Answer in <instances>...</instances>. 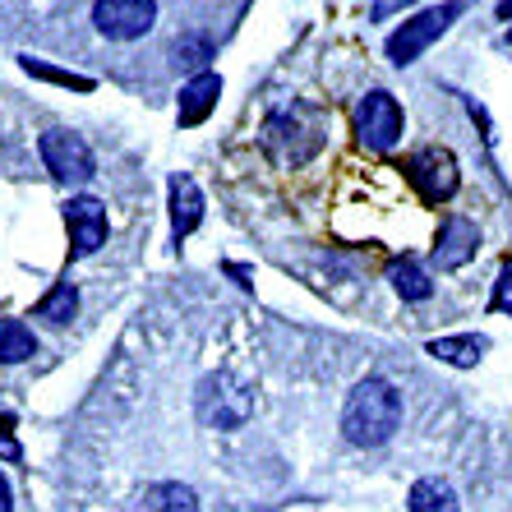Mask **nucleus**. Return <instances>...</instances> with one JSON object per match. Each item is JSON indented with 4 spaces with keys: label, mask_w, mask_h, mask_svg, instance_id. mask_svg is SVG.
I'll return each instance as SVG.
<instances>
[{
    "label": "nucleus",
    "mask_w": 512,
    "mask_h": 512,
    "mask_svg": "<svg viewBox=\"0 0 512 512\" xmlns=\"http://www.w3.org/2000/svg\"><path fill=\"white\" fill-rule=\"evenodd\" d=\"M402 425V393L383 379H360L342 406V434L356 448H379Z\"/></svg>",
    "instance_id": "obj_1"
},
{
    "label": "nucleus",
    "mask_w": 512,
    "mask_h": 512,
    "mask_svg": "<svg viewBox=\"0 0 512 512\" xmlns=\"http://www.w3.org/2000/svg\"><path fill=\"white\" fill-rule=\"evenodd\" d=\"M457 14H462V0H443L434 10H420L416 19H406V24L388 37V60H393V65H411L429 42H439V37L453 28Z\"/></svg>",
    "instance_id": "obj_2"
},
{
    "label": "nucleus",
    "mask_w": 512,
    "mask_h": 512,
    "mask_svg": "<svg viewBox=\"0 0 512 512\" xmlns=\"http://www.w3.org/2000/svg\"><path fill=\"white\" fill-rule=\"evenodd\" d=\"M199 416L203 425L217 429H240L254 416V393L245 383H236L231 374H217V379L199 383Z\"/></svg>",
    "instance_id": "obj_3"
},
{
    "label": "nucleus",
    "mask_w": 512,
    "mask_h": 512,
    "mask_svg": "<svg viewBox=\"0 0 512 512\" xmlns=\"http://www.w3.org/2000/svg\"><path fill=\"white\" fill-rule=\"evenodd\" d=\"M93 24L111 42H134L157 24V0H97Z\"/></svg>",
    "instance_id": "obj_4"
},
{
    "label": "nucleus",
    "mask_w": 512,
    "mask_h": 512,
    "mask_svg": "<svg viewBox=\"0 0 512 512\" xmlns=\"http://www.w3.org/2000/svg\"><path fill=\"white\" fill-rule=\"evenodd\" d=\"M402 125H406L402 107H397V97H388V93H370L356 111V134L374 153H388V148L402 139Z\"/></svg>",
    "instance_id": "obj_5"
},
{
    "label": "nucleus",
    "mask_w": 512,
    "mask_h": 512,
    "mask_svg": "<svg viewBox=\"0 0 512 512\" xmlns=\"http://www.w3.org/2000/svg\"><path fill=\"white\" fill-rule=\"evenodd\" d=\"M42 162H47V171L56 180H65V185H84L88 176H93V153H88V143L79 139V134L70 130H51L42 134Z\"/></svg>",
    "instance_id": "obj_6"
},
{
    "label": "nucleus",
    "mask_w": 512,
    "mask_h": 512,
    "mask_svg": "<svg viewBox=\"0 0 512 512\" xmlns=\"http://www.w3.org/2000/svg\"><path fill=\"white\" fill-rule=\"evenodd\" d=\"M65 227H70V254L74 259H88L93 250L107 245V203L93 199V194L70 199L65 203Z\"/></svg>",
    "instance_id": "obj_7"
},
{
    "label": "nucleus",
    "mask_w": 512,
    "mask_h": 512,
    "mask_svg": "<svg viewBox=\"0 0 512 512\" xmlns=\"http://www.w3.org/2000/svg\"><path fill=\"white\" fill-rule=\"evenodd\" d=\"M406 176H411V185H416L429 203L453 199V190H457V162L448 148H420V153L406 162Z\"/></svg>",
    "instance_id": "obj_8"
},
{
    "label": "nucleus",
    "mask_w": 512,
    "mask_h": 512,
    "mask_svg": "<svg viewBox=\"0 0 512 512\" xmlns=\"http://www.w3.org/2000/svg\"><path fill=\"white\" fill-rule=\"evenodd\" d=\"M480 250V231L476 222H466V217H443L439 227V245H434V263H439L443 273H453L462 263H471Z\"/></svg>",
    "instance_id": "obj_9"
},
{
    "label": "nucleus",
    "mask_w": 512,
    "mask_h": 512,
    "mask_svg": "<svg viewBox=\"0 0 512 512\" xmlns=\"http://www.w3.org/2000/svg\"><path fill=\"white\" fill-rule=\"evenodd\" d=\"M222 97V79L217 74H194L190 84L180 88V125H203L208 111L217 107Z\"/></svg>",
    "instance_id": "obj_10"
},
{
    "label": "nucleus",
    "mask_w": 512,
    "mask_h": 512,
    "mask_svg": "<svg viewBox=\"0 0 512 512\" xmlns=\"http://www.w3.org/2000/svg\"><path fill=\"white\" fill-rule=\"evenodd\" d=\"M203 222V194L190 176H171V231L180 236H190L194 227Z\"/></svg>",
    "instance_id": "obj_11"
},
{
    "label": "nucleus",
    "mask_w": 512,
    "mask_h": 512,
    "mask_svg": "<svg viewBox=\"0 0 512 512\" xmlns=\"http://www.w3.org/2000/svg\"><path fill=\"white\" fill-rule=\"evenodd\" d=\"M425 351L434 360H443V365H457V370H476L480 356L489 351L485 337L476 333H462V337H434V342H425Z\"/></svg>",
    "instance_id": "obj_12"
},
{
    "label": "nucleus",
    "mask_w": 512,
    "mask_h": 512,
    "mask_svg": "<svg viewBox=\"0 0 512 512\" xmlns=\"http://www.w3.org/2000/svg\"><path fill=\"white\" fill-rule=\"evenodd\" d=\"M457 508H462V503H457V489L439 476L416 480L411 494H406V512H457Z\"/></svg>",
    "instance_id": "obj_13"
},
{
    "label": "nucleus",
    "mask_w": 512,
    "mask_h": 512,
    "mask_svg": "<svg viewBox=\"0 0 512 512\" xmlns=\"http://www.w3.org/2000/svg\"><path fill=\"white\" fill-rule=\"evenodd\" d=\"M139 512H199V499H194L190 485H180V480H162V485L143 489Z\"/></svg>",
    "instance_id": "obj_14"
},
{
    "label": "nucleus",
    "mask_w": 512,
    "mask_h": 512,
    "mask_svg": "<svg viewBox=\"0 0 512 512\" xmlns=\"http://www.w3.org/2000/svg\"><path fill=\"white\" fill-rule=\"evenodd\" d=\"M28 356H37V337L19 319H5L0 323V365H19Z\"/></svg>",
    "instance_id": "obj_15"
},
{
    "label": "nucleus",
    "mask_w": 512,
    "mask_h": 512,
    "mask_svg": "<svg viewBox=\"0 0 512 512\" xmlns=\"http://www.w3.org/2000/svg\"><path fill=\"white\" fill-rule=\"evenodd\" d=\"M393 286H397V296H402V300H429V296H434L429 273L420 268V263H411V259L393 263Z\"/></svg>",
    "instance_id": "obj_16"
},
{
    "label": "nucleus",
    "mask_w": 512,
    "mask_h": 512,
    "mask_svg": "<svg viewBox=\"0 0 512 512\" xmlns=\"http://www.w3.org/2000/svg\"><path fill=\"white\" fill-rule=\"evenodd\" d=\"M74 310H79V291L70 282H60L56 291H47L37 300V319H51V323H70Z\"/></svg>",
    "instance_id": "obj_17"
},
{
    "label": "nucleus",
    "mask_w": 512,
    "mask_h": 512,
    "mask_svg": "<svg viewBox=\"0 0 512 512\" xmlns=\"http://www.w3.org/2000/svg\"><path fill=\"white\" fill-rule=\"evenodd\" d=\"M24 70L37 74V79H51V84H65V88H79V93H88L93 88V79H84V74H65V70H51V65H42V60L24 56Z\"/></svg>",
    "instance_id": "obj_18"
},
{
    "label": "nucleus",
    "mask_w": 512,
    "mask_h": 512,
    "mask_svg": "<svg viewBox=\"0 0 512 512\" xmlns=\"http://www.w3.org/2000/svg\"><path fill=\"white\" fill-rule=\"evenodd\" d=\"M489 310L512 314V268H503L499 282H494V300H489Z\"/></svg>",
    "instance_id": "obj_19"
},
{
    "label": "nucleus",
    "mask_w": 512,
    "mask_h": 512,
    "mask_svg": "<svg viewBox=\"0 0 512 512\" xmlns=\"http://www.w3.org/2000/svg\"><path fill=\"white\" fill-rule=\"evenodd\" d=\"M499 19H512V0H499Z\"/></svg>",
    "instance_id": "obj_20"
},
{
    "label": "nucleus",
    "mask_w": 512,
    "mask_h": 512,
    "mask_svg": "<svg viewBox=\"0 0 512 512\" xmlns=\"http://www.w3.org/2000/svg\"><path fill=\"white\" fill-rule=\"evenodd\" d=\"M508 37H512V33H508Z\"/></svg>",
    "instance_id": "obj_21"
}]
</instances>
